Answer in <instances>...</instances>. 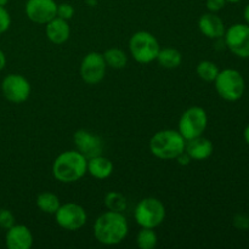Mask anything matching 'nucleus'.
Here are the masks:
<instances>
[{"instance_id":"25","label":"nucleus","mask_w":249,"mask_h":249,"mask_svg":"<svg viewBox=\"0 0 249 249\" xmlns=\"http://www.w3.org/2000/svg\"><path fill=\"white\" fill-rule=\"evenodd\" d=\"M15 225V216L7 209H0V228L9 230L11 226Z\"/></svg>"},{"instance_id":"33","label":"nucleus","mask_w":249,"mask_h":249,"mask_svg":"<svg viewBox=\"0 0 249 249\" xmlns=\"http://www.w3.org/2000/svg\"><path fill=\"white\" fill-rule=\"evenodd\" d=\"M243 136H245V140L246 142L249 145V125H247V128L245 129V133H243Z\"/></svg>"},{"instance_id":"23","label":"nucleus","mask_w":249,"mask_h":249,"mask_svg":"<svg viewBox=\"0 0 249 249\" xmlns=\"http://www.w3.org/2000/svg\"><path fill=\"white\" fill-rule=\"evenodd\" d=\"M219 72L218 66L212 61H202L197 66V74L204 82H214Z\"/></svg>"},{"instance_id":"19","label":"nucleus","mask_w":249,"mask_h":249,"mask_svg":"<svg viewBox=\"0 0 249 249\" xmlns=\"http://www.w3.org/2000/svg\"><path fill=\"white\" fill-rule=\"evenodd\" d=\"M156 60L158 61V63L162 67L173 70V68L179 67L182 61V56L181 53L179 50H177V49L165 48L163 50H160Z\"/></svg>"},{"instance_id":"15","label":"nucleus","mask_w":249,"mask_h":249,"mask_svg":"<svg viewBox=\"0 0 249 249\" xmlns=\"http://www.w3.org/2000/svg\"><path fill=\"white\" fill-rule=\"evenodd\" d=\"M198 28L207 38L211 39L223 38L225 34V26H224L223 19L214 12H209L201 16L198 21Z\"/></svg>"},{"instance_id":"31","label":"nucleus","mask_w":249,"mask_h":249,"mask_svg":"<svg viewBox=\"0 0 249 249\" xmlns=\"http://www.w3.org/2000/svg\"><path fill=\"white\" fill-rule=\"evenodd\" d=\"M5 65H6V57H5L4 53L0 50V71L5 67Z\"/></svg>"},{"instance_id":"11","label":"nucleus","mask_w":249,"mask_h":249,"mask_svg":"<svg viewBox=\"0 0 249 249\" xmlns=\"http://www.w3.org/2000/svg\"><path fill=\"white\" fill-rule=\"evenodd\" d=\"M106 62L104 55L100 53H89L80 65V77L88 84H97L105 78Z\"/></svg>"},{"instance_id":"12","label":"nucleus","mask_w":249,"mask_h":249,"mask_svg":"<svg viewBox=\"0 0 249 249\" xmlns=\"http://www.w3.org/2000/svg\"><path fill=\"white\" fill-rule=\"evenodd\" d=\"M57 4L55 0H28L26 4V14L31 21L46 24L56 17Z\"/></svg>"},{"instance_id":"2","label":"nucleus","mask_w":249,"mask_h":249,"mask_svg":"<svg viewBox=\"0 0 249 249\" xmlns=\"http://www.w3.org/2000/svg\"><path fill=\"white\" fill-rule=\"evenodd\" d=\"M88 160L78 151H66L61 153L53 164V175L56 180L65 184L75 182L88 172Z\"/></svg>"},{"instance_id":"24","label":"nucleus","mask_w":249,"mask_h":249,"mask_svg":"<svg viewBox=\"0 0 249 249\" xmlns=\"http://www.w3.org/2000/svg\"><path fill=\"white\" fill-rule=\"evenodd\" d=\"M136 242H138L139 248L153 249L157 246V235L153 229L142 228V230H140V232L138 233Z\"/></svg>"},{"instance_id":"6","label":"nucleus","mask_w":249,"mask_h":249,"mask_svg":"<svg viewBox=\"0 0 249 249\" xmlns=\"http://www.w3.org/2000/svg\"><path fill=\"white\" fill-rule=\"evenodd\" d=\"M135 220L141 228L155 229L163 223L165 218V208L162 202L153 197L143 198L135 208Z\"/></svg>"},{"instance_id":"30","label":"nucleus","mask_w":249,"mask_h":249,"mask_svg":"<svg viewBox=\"0 0 249 249\" xmlns=\"http://www.w3.org/2000/svg\"><path fill=\"white\" fill-rule=\"evenodd\" d=\"M177 160H179V163H180V164H182V165H186V164H189V163H190V160H191V157H190V156L187 155V153L185 152V151H184V152H182L181 155H180V156H178V157H177Z\"/></svg>"},{"instance_id":"34","label":"nucleus","mask_w":249,"mask_h":249,"mask_svg":"<svg viewBox=\"0 0 249 249\" xmlns=\"http://www.w3.org/2000/svg\"><path fill=\"white\" fill-rule=\"evenodd\" d=\"M7 1H9V0H0V6H5V5L7 4Z\"/></svg>"},{"instance_id":"9","label":"nucleus","mask_w":249,"mask_h":249,"mask_svg":"<svg viewBox=\"0 0 249 249\" xmlns=\"http://www.w3.org/2000/svg\"><path fill=\"white\" fill-rule=\"evenodd\" d=\"M56 223L62 229L68 231H75L82 229L87 223V213L79 204L66 203L60 206L55 213Z\"/></svg>"},{"instance_id":"1","label":"nucleus","mask_w":249,"mask_h":249,"mask_svg":"<svg viewBox=\"0 0 249 249\" xmlns=\"http://www.w3.org/2000/svg\"><path fill=\"white\" fill-rule=\"evenodd\" d=\"M129 231L128 221L122 213L107 212L100 215L94 225L95 238L106 246L121 243L126 237Z\"/></svg>"},{"instance_id":"26","label":"nucleus","mask_w":249,"mask_h":249,"mask_svg":"<svg viewBox=\"0 0 249 249\" xmlns=\"http://www.w3.org/2000/svg\"><path fill=\"white\" fill-rule=\"evenodd\" d=\"M73 15H74V9H73V6L71 4L63 2V4L57 5V12H56V16L57 17L68 21V19L72 18Z\"/></svg>"},{"instance_id":"13","label":"nucleus","mask_w":249,"mask_h":249,"mask_svg":"<svg viewBox=\"0 0 249 249\" xmlns=\"http://www.w3.org/2000/svg\"><path fill=\"white\" fill-rule=\"evenodd\" d=\"M73 139H74L78 152L82 153L87 160L100 156L104 151V143L101 139L87 130H78Z\"/></svg>"},{"instance_id":"17","label":"nucleus","mask_w":249,"mask_h":249,"mask_svg":"<svg viewBox=\"0 0 249 249\" xmlns=\"http://www.w3.org/2000/svg\"><path fill=\"white\" fill-rule=\"evenodd\" d=\"M70 34L71 29L66 19L56 16L55 18L46 23V36H48L49 40L56 45L66 43L70 38Z\"/></svg>"},{"instance_id":"22","label":"nucleus","mask_w":249,"mask_h":249,"mask_svg":"<svg viewBox=\"0 0 249 249\" xmlns=\"http://www.w3.org/2000/svg\"><path fill=\"white\" fill-rule=\"evenodd\" d=\"M105 204L111 212H117V213H123L126 209V199L119 192H108L105 197Z\"/></svg>"},{"instance_id":"14","label":"nucleus","mask_w":249,"mask_h":249,"mask_svg":"<svg viewBox=\"0 0 249 249\" xmlns=\"http://www.w3.org/2000/svg\"><path fill=\"white\" fill-rule=\"evenodd\" d=\"M33 245V236L24 225H14L7 230L6 246L10 249H29Z\"/></svg>"},{"instance_id":"20","label":"nucleus","mask_w":249,"mask_h":249,"mask_svg":"<svg viewBox=\"0 0 249 249\" xmlns=\"http://www.w3.org/2000/svg\"><path fill=\"white\" fill-rule=\"evenodd\" d=\"M36 206L41 212L48 214H55L60 208V199L55 194L43 192L36 197Z\"/></svg>"},{"instance_id":"28","label":"nucleus","mask_w":249,"mask_h":249,"mask_svg":"<svg viewBox=\"0 0 249 249\" xmlns=\"http://www.w3.org/2000/svg\"><path fill=\"white\" fill-rule=\"evenodd\" d=\"M233 225L238 230H247V229H249V218L243 215V214H237L233 218Z\"/></svg>"},{"instance_id":"32","label":"nucleus","mask_w":249,"mask_h":249,"mask_svg":"<svg viewBox=\"0 0 249 249\" xmlns=\"http://www.w3.org/2000/svg\"><path fill=\"white\" fill-rule=\"evenodd\" d=\"M243 15H245V19H246V22H247V24L249 26V4L247 5V6H246Z\"/></svg>"},{"instance_id":"16","label":"nucleus","mask_w":249,"mask_h":249,"mask_svg":"<svg viewBox=\"0 0 249 249\" xmlns=\"http://www.w3.org/2000/svg\"><path fill=\"white\" fill-rule=\"evenodd\" d=\"M185 152L196 160H207L213 153V143L211 140L203 138V136H197V138L186 140L185 143Z\"/></svg>"},{"instance_id":"8","label":"nucleus","mask_w":249,"mask_h":249,"mask_svg":"<svg viewBox=\"0 0 249 249\" xmlns=\"http://www.w3.org/2000/svg\"><path fill=\"white\" fill-rule=\"evenodd\" d=\"M229 50L241 58L249 57V26L243 23L232 24L224 34Z\"/></svg>"},{"instance_id":"5","label":"nucleus","mask_w":249,"mask_h":249,"mask_svg":"<svg viewBox=\"0 0 249 249\" xmlns=\"http://www.w3.org/2000/svg\"><path fill=\"white\" fill-rule=\"evenodd\" d=\"M129 49L133 57L142 65L156 60L160 50V44L155 36L145 31L136 32L135 34H133L129 40Z\"/></svg>"},{"instance_id":"18","label":"nucleus","mask_w":249,"mask_h":249,"mask_svg":"<svg viewBox=\"0 0 249 249\" xmlns=\"http://www.w3.org/2000/svg\"><path fill=\"white\" fill-rule=\"evenodd\" d=\"M88 172L96 179H107L113 172V163L101 155L88 160Z\"/></svg>"},{"instance_id":"29","label":"nucleus","mask_w":249,"mask_h":249,"mask_svg":"<svg viewBox=\"0 0 249 249\" xmlns=\"http://www.w3.org/2000/svg\"><path fill=\"white\" fill-rule=\"evenodd\" d=\"M226 0H207V9L211 12H218L224 9Z\"/></svg>"},{"instance_id":"7","label":"nucleus","mask_w":249,"mask_h":249,"mask_svg":"<svg viewBox=\"0 0 249 249\" xmlns=\"http://www.w3.org/2000/svg\"><path fill=\"white\" fill-rule=\"evenodd\" d=\"M208 123V117L202 107L195 106L186 109L182 113L179 122V133L184 136L185 140L201 136L204 133Z\"/></svg>"},{"instance_id":"35","label":"nucleus","mask_w":249,"mask_h":249,"mask_svg":"<svg viewBox=\"0 0 249 249\" xmlns=\"http://www.w3.org/2000/svg\"><path fill=\"white\" fill-rule=\"evenodd\" d=\"M238 2V1H241V0H226V2Z\"/></svg>"},{"instance_id":"27","label":"nucleus","mask_w":249,"mask_h":249,"mask_svg":"<svg viewBox=\"0 0 249 249\" xmlns=\"http://www.w3.org/2000/svg\"><path fill=\"white\" fill-rule=\"evenodd\" d=\"M10 23H11V18H10L9 12L5 10L4 6H0V34L9 29Z\"/></svg>"},{"instance_id":"3","label":"nucleus","mask_w":249,"mask_h":249,"mask_svg":"<svg viewBox=\"0 0 249 249\" xmlns=\"http://www.w3.org/2000/svg\"><path fill=\"white\" fill-rule=\"evenodd\" d=\"M186 140L175 130H162L156 133L150 141V150L160 160H174L185 151Z\"/></svg>"},{"instance_id":"4","label":"nucleus","mask_w":249,"mask_h":249,"mask_svg":"<svg viewBox=\"0 0 249 249\" xmlns=\"http://www.w3.org/2000/svg\"><path fill=\"white\" fill-rule=\"evenodd\" d=\"M214 83H215V89L219 96L223 97L226 101H237L245 94V79L238 71L232 70V68L219 72Z\"/></svg>"},{"instance_id":"21","label":"nucleus","mask_w":249,"mask_h":249,"mask_svg":"<svg viewBox=\"0 0 249 249\" xmlns=\"http://www.w3.org/2000/svg\"><path fill=\"white\" fill-rule=\"evenodd\" d=\"M105 62L107 66H109L111 68L114 70H121L124 68L126 65V55L124 51H122L121 49H108V50L105 51L104 53Z\"/></svg>"},{"instance_id":"10","label":"nucleus","mask_w":249,"mask_h":249,"mask_svg":"<svg viewBox=\"0 0 249 249\" xmlns=\"http://www.w3.org/2000/svg\"><path fill=\"white\" fill-rule=\"evenodd\" d=\"M1 90L5 99L12 104H22L31 95V84L19 74H10L4 78Z\"/></svg>"}]
</instances>
